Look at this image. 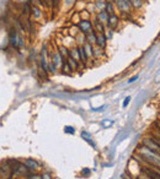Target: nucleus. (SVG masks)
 <instances>
[{
  "instance_id": "obj_6",
  "label": "nucleus",
  "mask_w": 160,
  "mask_h": 179,
  "mask_svg": "<svg viewBox=\"0 0 160 179\" xmlns=\"http://www.w3.org/2000/svg\"><path fill=\"white\" fill-rule=\"evenodd\" d=\"M142 172L148 175L150 179H160V173L156 170V169H153V168H148V167H142Z\"/></svg>"
},
{
  "instance_id": "obj_29",
  "label": "nucleus",
  "mask_w": 160,
  "mask_h": 179,
  "mask_svg": "<svg viewBox=\"0 0 160 179\" xmlns=\"http://www.w3.org/2000/svg\"><path fill=\"white\" fill-rule=\"evenodd\" d=\"M89 172H90V170H89V169H85V170H84V172H83V173H84V174H88V173H89Z\"/></svg>"
},
{
  "instance_id": "obj_26",
  "label": "nucleus",
  "mask_w": 160,
  "mask_h": 179,
  "mask_svg": "<svg viewBox=\"0 0 160 179\" xmlns=\"http://www.w3.org/2000/svg\"><path fill=\"white\" fill-rule=\"evenodd\" d=\"M51 178H52V177H51L49 174H43V175H42V179H51Z\"/></svg>"
},
{
  "instance_id": "obj_24",
  "label": "nucleus",
  "mask_w": 160,
  "mask_h": 179,
  "mask_svg": "<svg viewBox=\"0 0 160 179\" xmlns=\"http://www.w3.org/2000/svg\"><path fill=\"white\" fill-rule=\"evenodd\" d=\"M137 79H138V75H134L133 77H131V79L128 80V83H133L134 81H137Z\"/></svg>"
},
{
  "instance_id": "obj_7",
  "label": "nucleus",
  "mask_w": 160,
  "mask_h": 179,
  "mask_svg": "<svg viewBox=\"0 0 160 179\" xmlns=\"http://www.w3.org/2000/svg\"><path fill=\"white\" fill-rule=\"evenodd\" d=\"M20 38L21 36L17 35L16 30H11L10 31V43L14 48H19V42H20Z\"/></svg>"
},
{
  "instance_id": "obj_16",
  "label": "nucleus",
  "mask_w": 160,
  "mask_h": 179,
  "mask_svg": "<svg viewBox=\"0 0 160 179\" xmlns=\"http://www.w3.org/2000/svg\"><path fill=\"white\" fill-rule=\"evenodd\" d=\"M109 15H112L115 14V6H113V3L112 2H106L105 4V9H104Z\"/></svg>"
},
{
  "instance_id": "obj_13",
  "label": "nucleus",
  "mask_w": 160,
  "mask_h": 179,
  "mask_svg": "<svg viewBox=\"0 0 160 179\" xmlns=\"http://www.w3.org/2000/svg\"><path fill=\"white\" fill-rule=\"evenodd\" d=\"M96 38H97V32L93 31L89 35H86V42L90 44H96Z\"/></svg>"
},
{
  "instance_id": "obj_15",
  "label": "nucleus",
  "mask_w": 160,
  "mask_h": 179,
  "mask_svg": "<svg viewBox=\"0 0 160 179\" xmlns=\"http://www.w3.org/2000/svg\"><path fill=\"white\" fill-rule=\"evenodd\" d=\"M31 15L35 17V19H38L42 16V11L40 10V8H37L36 5H31Z\"/></svg>"
},
{
  "instance_id": "obj_14",
  "label": "nucleus",
  "mask_w": 160,
  "mask_h": 179,
  "mask_svg": "<svg viewBox=\"0 0 160 179\" xmlns=\"http://www.w3.org/2000/svg\"><path fill=\"white\" fill-rule=\"evenodd\" d=\"M84 49H85V53H86V55L90 58V57H95V53H94V47H93V44H90V43H85L84 46Z\"/></svg>"
},
{
  "instance_id": "obj_2",
  "label": "nucleus",
  "mask_w": 160,
  "mask_h": 179,
  "mask_svg": "<svg viewBox=\"0 0 160 179\" xmlns=\"http://www.w3.org/2000/svg\"><path fill=\"white\" fill-rule=\"evenodd\" d=\"M78 28L82 31L84 35H89L90 32L94 31V25H93V22L89 21V20H80V21L78 22Z\"/></svg>"
},
{
  "instance_id": "obj_18",
  "label": "nucleus",
  "mask_w": 160,
  "mask_h": 179,
  "mask_svg": "<svg viewBox=\"0 0 160 179\" xmlns=\"http://www.w3.org/2000/svg\"><path fill=\"white\" fill-rule=\"evenodd\" d=\"M144 4V0H132V8L135 10H139L143 8Z\"/></svg>"
},
{
  "instance_id": "obj_30",
  "label": "nucleus",
  "mask_w": 160,
  "mask_h": 179,
  "mask_svg": "<svg viewBox=\"0 0 160 179\" xmlns=\"http://www.w3.org/2000/svg\"><path fill=\"white\" fill-rule=\"evenodd\" d=\"M126 2H127L129 5H132V0H126Z\"/></svg>"
},
{
  "instance_id": "obj_12",
  "label": "nucleus",
  "mask_w": 160,
  "mask_h": 179,
  "mask_svg": "<svg viewBox=\"0 0 160 179\" xmlns=\"http://www.w3.org/2000/svg\"><path fill=\"white\" fill-rule=\"evenodd\" d=\"M65 63H67V64L70 66V69H71V70H76V69L79 68V61H78L76 59H74L73 57H70V55L67 58Z\"/></svg>"
},
{
  "instance_id": "obj_23",
  "label": "nucleus",
  "mask_w": 160,
  "mask_h": 179,
  "mask_svg": "<svg viewBox=\"0 0 160 179\" xmlns=\"http://www.w3.org/2000/svg\"><path fill=\"white\" fill-rule=\"evenodd\" d=\"M74 128H71V126H65V133H71V134H74Z\"/></svg>"
},
{
  "instance_id": "obj_31",
  "label": "nucleus",
  "mask_w": 160,
  "mask_h": 179,
  "mask_svg": "<svg viewBox=\"0 0 160 179\" xmlns=\"http://www.w3.org/2000/svg\"><path fill=\"white\" fill-rule=\"evenodd\" d=\"M106 2H112L113 3V0H106Z\"/></svg>"
},
{
  "instance_id": "obj_21",
  "label": "nucleus",
  "mask_w": 160,
  "mask_h": 179,
  "mask_svg": "<svg viewBox=\"0 0 160 179\" xmlns=\"http://www.w3.org/2000/svg\"><path fill=\"white\" fill-rule=\"evenodd\" d=\"M105 4L106 3L101 2V0H96V6H97V9H100V11H101V9H105Z\"/></svg>"
},
{
  "instance_id": "obj_28",
  "label": "nucleus",
  "mask_w": 160,
  "mask_h": 179,
  "mask_svg": "<svg viewBox=\"0 0 160 179\" xmlns=\"http://www.w3.org/2000/svg\"><path fill=\"white\" fill-rule=\"evenodd\" d=\"M105 108V106H102V107H100V108H94V111H102Z\"/></svg>"
},
{
  "instance_id": "obj_3",
  "label": "nucleus",
  "mask_w": 160,
  "mask_h": 179,
  "mask_svg": "<svg viewBox=\"0 0 160 179\" xmlns=\"http://www.w3.org/2000/svg\"><path fill=\"white\" fill-rule=\"evenodd\" d=\"M144 146H147L149 150H151L153 152H155V153H158V155H160V146L154 141V139L151 137V139H148V137H145V139H143V142H142Z\"/></svg>"
},
{
  "instance_id": "obj_10",
  "label": "nucleus",
  "mask_w": 160,
  "mask_h": 179,
  "mask_svg": "<svg viewBox=\"0 0 160 179\" xmlns=\"http://www.w3.org/2000/svg\"><path fill=\"white\" fill-rule=\"evenodd\" d=\"M93 25H94V31H97V33H105V32H106V31H105V25H104L102 22H100L96 17H95Z\"/></svg>"
},
{
  "instance_id": "obj_25",
  "label": "nucleus",
  "mask_w": 160,
  "mask_h": 179,
  "mask_svg": "<svg viewBox=\"0 0 160 179\" xmlns=\"http://www.w3.org/2000/svg\"><path fill=\"white\" fill-rule=\"evenodd\" d=\"M30 179H42V175H31Z\"/></svg>"
},
{
  "instance_id": "obj_20",
  "label": "nucleus",
  "mask_w": 160,
  "mask_h": 179,
  "mask_svg": "<svg viewBox=\"0 0 160 179\" xmlns=\"http://www.w3.org/2000/svg\"><path fill=\"white\" fill-rule=\"evenodd\" d=\"M55 70H57V66H55V65H54V63L51 60V61L48 63V72L54 74V72H55Z\"/></svg>"
},
{
  "instance_id": "obj_8",
  "label": "nucleus",
  "mask_w": 160,
  "mask_h": 179,
  "mask_svg": "<svg viewBox=\"0 0 160 179\" xmlns=\"http://www.w3.org/2000/svg\"><path fill=\"white\" fill-rule=\"evenodd\" d=\"M106 43H107V38H106V35L105 33H97V38H96V46L105 49L106 47Z\"/></svg>"
},
{
  "instance_id": "obj_4",
  "label": "nucleus",
  "mask_w": 160,
  "mask_h": 179,
  "mask_svg": "<svg viewBox=\"0 0 160 179\" xmlns=\"http://www.w3.org/2000/svg\"><path fill=\"white\" fill-rule=\"evenodd\" d=\"M113 3L117 5V9L124 14H129L131 13V8L132 5H129L126 0H113Z\"/></svg>"
},
{
  "instance_id": "obj_5",
  "label": "nucleus",
  "mask_w": 160,
  "mask_h": 179,
  "mask_svg": "<svg viewBox=\"0 0 160 179\" xmlns=\"http://www.w3.org/2000/svg\"><path fill=\"white\" fill-rule=\"evenodd\" d=\"M107 27L109 30H115L118 25H120V17L116 15V14H112L109 16V20H107Z\"/></svg>"
},
{
  "instance_id": "obj_1",
  "label": "nucleus",
  "mask_w": 160,
  "mask_h": 179,
  "mask_svg": "<svg viewBox=\"0 0 160 179\" xmlns=\"http://www.w3.org/2000/svg\"><path fill=\"white\" fill-rule=\"evenodd\" d=\"M139 155H140V158H143L150 166H154V167L160 166V155L153 152L151 150H149L143 144L139 146Z\"/></svg>"
},
{
  "instance_id": "obj_27",
  "label": "nucleus",
  "mask_w": 160,
  "mask_h": 179,
  "mask_svg": "<svg viewBox=\"0 0 160 179\" xmlns=\"http://www.w3.org/2000/svg\"><path fill=\"white\" fill-rule=\"evenodd\" d=\"M138 179H150V178H149L148 175H142V177H139Z\"/></svg>"
},
{
  "instance_id": "obj_19",
  "label": "nucleus",
  "mask_w": 160,
  "mask_h": 179,
  "mask_svg": "<svg viewBox=\"0 0 160 179\" xmlns=\"http://www.w3.org/2000/svg\"><path fill=\"white\" fill-rule=\"evenodd\" d=\"M82 136L84 137V140L85 141H88L93 147H95V144H94V141H93V137H91V135L89 134V133H86V131H83L82 133Z\"/></svg>"
},
{
  "instance_id": "obj_11",
  "label": "nucleus",
  "mask_w": 160,
  "mask_h": 179,
  "mask_svg": "<svg viewBox=\"0 0 160 179\" xmlns=\"http://www.w3.org/2000/svg\"><path fill=\"white\" fill-rule=\"evenodd\" d=\"M109 14L105 11V10H101V11H99L97 14H96V19L100 21V22H102L104 25L105 24H107V20H109Z\"/></svg>"
},
{
  "instance_id": "obj_17",
  "label": "nucleus",
  "mask_w": 160,
  "mask_h": 179,
  "mask_svg": "<svg viewBox=\"0 0 160 179\" xmlns=\"http://www.w3.org/2000/svg\"><path fill=\"white\" fill-rule=\"evenodd\" d=\"M26 166L31 169V170H33V169H37L38 167H40V164H38V162H36L35 159H31V158H29L27 161H26Z\"/></svg>"
},
{
  "instance_id": "obj_9",
  "label": "nucleus",
  "mask_w": 160,
  "mask_h": 179,
  "mask_svg": "<svg viewBox=\"0 0 160 179\" xmlns=\"http://www.w3.org/2000/svg\"><path fill=\"white\" fill-rule=\"evenodd\" d=\"M76 49H78V54H79V61H82V63H84V64L88 63L89 57L86 55L84 47H76Z\"/></svg>"
},
{
  "instance_id": "obj_22",
  "label": "nucleus",
  "mask_w": 160,
  "mask_h": 179,
  "mask_svg": "<svg viewBox=\"0 0 160 179\" xmlns=\"http://www.w3.org/2000/svg\"><path fill=\"white\" fill-rule=\"evenodd\" d=\"M131 102V96H128V97H126L124 98V102H123V108H126L127 106H128V103Z\"/></svg>"
}]
</instances>
